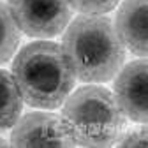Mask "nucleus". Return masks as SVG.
<instances>
[{
    "label": "nucleus",
    "mask_w": 148,
    "mask_h": 148,
    "mask_svg": "<svg viewBox=\"0 0 148 148\" xmlns=\"http://www.w3.org/2000/svg\"><path fill=\"white\" fill-rule=\"evenodd\" d=\"M62 51L74 78L85 83L111 79L125 60V49L113 23L99 14L76 18L64 34Z\"/></svg>",
    "instance_id": "1"
},
{
    "label": "nucleus",
    "mask_w": 148,
    "mask_h": 148,
    "mask_svg": "<svg viewBox=\"0 0 148 148\" xmlns=\"http://www.w3.org/2000/svg\"><path fill=\"white\" fill-rule=\"evenodd\" d=\"M120 0H69L71 7L83 14H104L109 12Z\"/></svg>",
    "instance_id": "10"
},
{
    "label": "nucleus",
    "mask_w": 148,
    "mask_h": 148,
    "mask_svg": "<svg viewBox=\"0 0 148 148\" xmlns=\"http://www.w3.org/2000/svg\"><path fill=\"white\" fill-rule=\"evenodd\" d=\"M23 99L14 78L0 69V132L11 129L21 115Z\"/></svg>",
    "instance_id": "8"
},
{
    "label": "nucleus",
    "mask_w": 148,
    "mask_h": 148,
    "mask_svg": "<svg viewBox=\"0 0 148 148\" xmlns=\"http://www.w3.org/2000/svg\"><path fill=\"white\" fill-rule=\"evenodd\" d=\"M18 44H20V28L14 23L7 5L0 2V64L7 62Z\"/></svg>",
    "instance_id": "9"
},
{
    "label": "nucleus",
    "mask_w": 148,
    "mask_h": 148,
    "mask_svg": "<svg viewBox=\"0 0 148 148\" xmlns=\"http://www.w3.org/2000/svg\"><path fill=\"white\" fill-rule=\"evenodd\" d=\"M14 146H72L76 145L64 118L53 113H28L18 118L11 132Z\"/></svg>",
    "instance_id": "5"
},
{
    "label": "nucleus",
    "mask_w": 148,
    "mask_h": 148,
    "mask_svg": "<svg viewBox=\"0 0 148 148\" xmlns=\"http://www.w3.org/2000/svg\"><path fill=\"white\" fill-rule=\"evenodd\" d=\"M146 5L148 0H125L116 14V34L134 55L146 57Z\"/></svg>",
    "instance_id": "7"
},
{
    "label": "nucleus",
    "mask_w": 148,
    "mask_h": 148,
    "mask_svg": "<svg viewBox=\"0 0 148 148\" xmlns=\"http://www.w3.org/2000/svg\"><path fill=\"white\" fill-rule=\"evenodd\" d=\"M62 118L74 143L83 146L115 145L123 132L125 115L109 90L83 86L67 97Z\"/></svg>",
    "instance_id": "3"
},
{
    "label": "nucleus",
    "mask_w": 148,
    "mask_h": 148,
    "mask_svg": "<svg viewBox=\"0 0 148 148\" xmlns=\"http://www.w3.org/2000/svg\"><path fill=\"white\" fill-rule=\"evenodd\" d=\"M9 11L18 28L30 37L58 35L72 16L69 0H9Z\"/></svg>",
    "instance_id": "4"
},
{
    "label": "nucleus",
    "mask_w": 148,
    "mask_h": 148,
    "mask_svg": "<svg viewBox=\"0 0 148 148\" xmlns=\"http://www.w3.org/2000/svg\"><path fill=\"white\" fill-rule=\"evenodd\" d=\"M116 143L122 146H146L148 145V131H146V127L129 131L127 134H120Z\"/></svg>",
    "instance_id": "11"
},
{
    "label": "nucleus",
    "mask_w": 148,
    "mask_h": 148,
    "mask_svg": "<svg viewBox=\"0 0 148 148\" xmlns=\"http://www.w3.org/2000/svg\"><path fill=\"white\" fill-rule=\"evenodd\" d=\"M12 78L21 99L28 106L42 109L62 106L76 79L62 46L46 41L27 44L16 55Z\"/></svg>",
    "instance_id": "2"
},
{
    "label": "nucleus",
    "mask_w": 148,
    "mask_h": 148,
    "mask_svg": "<svg viewBox=\"0 0 148 148\" xmlns=\"http://www.w3.org/2000/svg\"><path fill=\"white\" fill-rule=\"evenodd\" d=\"M146 85L148 65L143 58L125 65L115 81V99L122 113L139 123H146L148 118Z\"/></svg>",
    "instance_id": "6"
},
{
    "label": "nucleus",
    "mask_w": 148,
    "mask_h": 148,
    "mask_svg": "<svg viewBox=\"0 0 148 148\" xmlns=\"http://www.w3.org/2000/svg\"><path fill=\"white\" fill-rule=\"evenodd\" d=\"M7 145V141H4V139H0V146H5Z\"/></svg>",
    "instance_id": "12"
}]
</instances>
